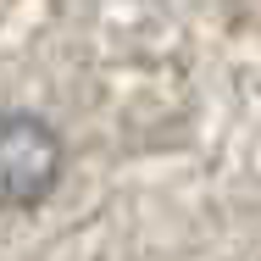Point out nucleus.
Wrapping results in <instances>:
<instances>
[{
  "mask_svg": "<svg viewBox=\"0 0 261 261\" xmlns=\"http://www.w3.org/2000/svg\"><path fill=\"white\" fill-rule=\"evenodd\" d=\"M61 178V139L39 117L11 111L0 117V211L39 206Z\"/></svg>",
  "mask_w": 261,
  "mask_h": 261,
  "instance_id": "1",
  "label": "nucleus"
}]
</instances>
